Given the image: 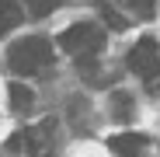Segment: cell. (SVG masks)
Listing matches in <instances>:
<instances>
[{"label":"cell","instance_id":"obj_1","mask_svg":"<svg viewBox=\"0 0 160 157\" xmlns=\"http://www.w3.org/2000/svg\"><path fill=\"white\" fill-rule=\"evenodd\" d=\"M52 56H56V49H52V42L42 39V35L18 39V42L7 49V63H11V70L21 73V77H32V73L45 70V66L52 63Z\"/></svg>","mask_w":160,"mask_h":157},{"label":"cell","instance_id":"obj_2","mask_svg":"<svg viewBox=\"0 0 160 157\" xmlns=\"http://www.w3.org/2000/svg\"><path fill=\"white\" fill-rule=\"evenodd\" d=\"M59 45L70 52V56L84 60V56H98L104 49V28H98L94 21H80V24H70V28L59 35Z\"/></svg>","mask_w":160,"mask_h":157},{"label":"cell","instance_id":"obj_3","mask_svg":"<svg viewBox=\"0 0 160 157\" xmlns=\"http://www.w3.org/2000/svg\"><path fill=\"white\" fill-rule=\"evenodd\" d=\"M129 70L143 77V81H153V77H160V42L157 39H139L136 45L129 49Z\"/></svg>","mask_w":160,"mask_h":157},{"label":"cell","instance_id":"obj_4","mask_svg":"<svg viewBox=\"0 0 160 157\" xmlns=\"http://www.w3.org/2000/svg\"><path fill=\"white\" fill-rule=\"evenodd\" d=\"M21 143L28 150V157H49L56 150V119H42V122L28 126L21 133Z\"/></svg>","mask_w":160,"mask_h":157},{"label":"cell","instance_id":"obj_5","mask_svg":"<svg viewBox=\"0 0 160 157\" xmlns=\"http://www.w3.org/2000/svg\"><path fill=\"white\" fill-rule=\"evenodd\" d=\"M108 147H112L118 157H143V150H146V136H139V133H118V136L108 140Z\"/></svg>","mask_w":160,"mask_h":157},{"label":"cell","instance_id":"obj_6","mask_svg":"<svg viewBox=\"0 0 160 157\" xmlns=\"http://www.w3.org/2000/svg\"><path fill=\"white\" fill-rule=\"evenodd\" d=\"M21 21H24V14H21V7L14 4V0H0V35L14 32Z\"/></svg>","mask_w":160,"mask_h":157},{"label":"cell","instance_id":"obj_7","mask_svg":"<svg viewBox=\"0 0 160 157\" xmlns=\"http://www.w3.org/2000/svg\"><path fill=\"white\" fill-rule=\"evenodd\" d=\"M7 94H11V105H14L18 112H24V108H32V101H35L32 87H24V84H11V87H7Z\"/></svg>","mask_w":160,"mask_h":157},{"label":"cell","instance_id":"obj_8","mask_svg":"<svg viewBox=\"0 0 160 157\" xmlns=\"http://www.w3.org/2000/svg\"><path fill=\"white\" fill-rule=\"evenodd\" d=\"M129 4V11L136 14V18H143V21H150L153 14H157V0H125Z\"/></svg>","mask_w":160,"mask_h":157},{"label":"cell","instance_id":"obj_9","mask_svg":"<svg viewBox=\"0 0 160 157\" xmlns=\"http://www.w3.org/2000/svg\"><path fill=\"white\" fill-rule=\"evenodd\" d=\"M52 7H56V0H28V11H32L35 18H45V14H52Z\"/></svg>","mask_w":160,"mask_h":157},{"label":"cell","instance_id":"obj_10","mask_svg":"<svg viewBox=\"0 0 160 157\" xmlns=\"http://www.w3.org/2000/svg\"><path fill=\"white\" fill-rule=\"evenodd\" d=\"M104 21H108V28H115V32H122L125 24H129V21H125L118 11H112V7H104Z\"/></svg>","mask_w":160,"mask_h":157}]
</instances>
